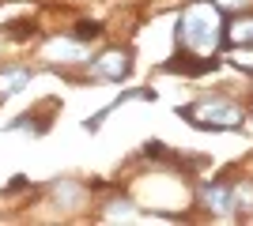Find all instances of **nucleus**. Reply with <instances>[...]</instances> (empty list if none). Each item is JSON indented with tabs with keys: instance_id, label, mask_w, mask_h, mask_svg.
I'll use <instances>...</instances> for the list:
<instances>
[{
	"instance_id": "nucleus-3",
	"label": "nucleus",
	"mask_w": 253,
	"mask_h": 226,
	"mask_svg": "<svg viewBox=\"0 0 253 226\" xmlns=\"http://www.w3.org/2000/svg\"><path fill=\"white\" fill-rule=\"evenodd\" d=\"M132 68V53L128 49H106L98 61H91V75L102 79V83H121Z\"/></svg>"
},
{
	"instance_id": "nucleus-6",
	"label": "nucleus",
	"mask_w": 253,
	"mask_h": 226,
	"mask_svg": "<svg viewBox=\"0 0 253 226\" xmlns=\"http://www.w3.org/2000/svg\"><path fill=\"white\" fill-rule=\"evenodd\" d=\"M27 83H31V68H8V72H0V98L19 95Z\"/></svg>"
},
{
	"instance_id": "nucleus-7",
	"label": "nucleus",
	"mask_w": 253,
	"mask_h": 226,
	"mask_svg": "<svg viewBox=\"0 0 253 226\" xmlns=\"http://www.w3.org/2000/svg\"><path fill=\"white\" fill-rule=\"evenodd\" d=\"M45 57H49V61H61V65H72V61H84V49L76 42H49L45 45Z\"/></svg>"
},
{
	"instance_id": "nucleus-4",
	"label": "nucleus",
	"mask_w": 253,
	"mask_h": 226,
	"mask_svg": "<svg viewBox=\"0 0 253 226\" xmlns=\"http://www.w3.org/2000/svg\"><path fill=\"white\" fill-rule=\"evenodd\" d=\"M201 200H204V207H208V211L227 215V211H231V204H234V193H231L223 181H211V185H204V189H201Z\"/></svg>"
},
{
	"instance_id": "nucleus-8",
	"label": "nucleus",
	"mask_w": 253,
	"mask_h": 226,
	"mask_svg": "<svg viewBox=\"0 0 253 226\" xmlns=\"http://www.w3.org/2000/svg\"><path fill=\"white\" fill-rule=\"evenodd\" d=\"M98 34H102L98 23H80V27H76V38H98Z\"/></svg>"
},
{
	"instance_id": "nucleus-5",
	"label": "nucleus",
	"mask_w": 253,
	"mask_h": 226,
	"mask_svg": "<svg viewBox=\"0 0 253 226\" xmlns=\"http://www.w3.org/2000/svg\"><path fill=\"white\" fill-rule=\"evenodd\" d=\"M223 34L231 45H253V15H234Z\"/></svg>"
},
{
	"instance_id": "nucleus-1",
	"label": "nucleus",
	"mask_w": 253,
	"mask_h": 226,
	"mask_svg": "<svg viewBox=\"0 0 253 226\" xmlns=\"http://www.w3.org/2000/svg\"><path fill=\"white\" fill-rule=\"evenodd\" d=\"M219 38H223L219 8L211 0H189L181 8V19H178V42L185 45V53L211 57L215 45H219Z\"/></svg>"
},
{
	"instance_id": "nucleus-2",
	"label": "nucleus",
	"mask_w": 253,
	"mask_h": 226,
	"mask_svg": "<svg viewBox=\"0 0 253 226\" xmlns=\"http://www.w3.org/2000/svg\"><path fill=\"white\" fill-rule=\"evenodd\" d=\"M181 117L197 125V129H211V132H227L242 125V106H234L227 98H204V102H193V106L178 109Z\"/></svg>"
},
{
	"instance_id": "nucleus-9",
	"label": "nucleus",
	"mask_w": 253,
	"mask_h": 226,
	"mask_svg": "<svg viewBox=\"0 0 253 226\" xmlns=\"http://www.w3.org/2000/svg\"><path fill=\"white\" fill-rule=\"evenodd\" d=\"M215 4H231V8H238V4H246V0H215Z\"/></svg>"
}]
</instances>
